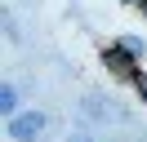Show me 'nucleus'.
Instances as JSON below:
<instances>
[{"label": "nucleus", "instance_id": "f03ea898", "mask_svg": "<svg viewBox=\"0 0 147 142\" xmlns=\"http://www.w3.org/2000/svg\"><path fill=\"white\" fill-rule=\"evenodd\" d=\"M102 62H107V67L116 71V76H138V71H134V62H129V49H125V44L107 49V53H102Z\"/></svg>", "mask_w": 147, "mask_h": 142}, {"label": "nucleus", "instance_id": "f257e3e1", "mask_svg": "<svg viewBox=\"0 0 147 142\" xmlns=\"http://www.w3.org/2000/svg\"><path fill=\"white\" fill-rule=\"evenodd\" d=\"M45 124H49L45 115H40V111H31V115H18V120H9V133H13L18 142H36Z\"/></svg>", "mask_w": 147, "mask_h": 142}, {"label": "nucleus", "instance_id": "7ed1b4c3", "mask_svg": "<svg viewBox=\"0 0 147 142\" xmlns=\"http://www.w3.org/2000/svg\"><path fill=\"white\" fill-rule=\"evenodd\" d=\"M120 44H125V49L134 53V58H138V53H143V40H138V36H120Z\"/></svg>", "mask_w": 147, "mask_h": 142}]
</instances>
